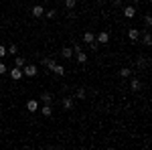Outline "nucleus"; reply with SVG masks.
<instances>
[{
  "label": "nucleus",
  "mask_w": 152,
  "mask_h": 150,
  "mask_svg": "<svg viewBox=\"0 0 152 150\" xmlns=\"http://www.w3.org/2000/svg\"><path fill=\"white\" fill-rule=\"evenodd\" d=\"M37 73H39L37 65H33V63H24V67H23V75H26V77H35Z\"/></svg>",
  "instance_id": "f257e3e1"
},
{
  "label": "nucleus",
  "mask_w": 152,
  "mask_h": 150,
  "mask_svg": "<svg viewBox=\"0 0 152 150\" xmlns=\"http://www.w3.org/2000/svg\"><path fill=\"white\" fill-rule=\"evenodd\" d=\"M39 104H53V93L51 91H41V95H39Z\"/></svg>",
  "instance_id": "f03ea898"
},
{
  "label": "nucleus",
  "mask_w": 152,
  "mask_h": 150,
  "mask_svg": "<svg viewBox=\"0 0 152 150\" xmlns=\"http://www.w3.org/2000/svg\"><path fill=\"white\" fill-rule=\"evenodd\" d=\"M23 77H24V75H23V69L14 65V67H12V69H10V79L18 81V79H23Z\"/></svg>",
  "instance_id": "7ed1b4c3"
},
{
  "label": "nucleus",
  "mask_w": 152,
  "mask_h": 150,
  "mask_svg": "<svg viewBox=\"0 0 152 150\" xmlns=\"http://www.w3.org/2000/svg\"><path fill=\"white\" fill-rule=\"evenodd\" d=\"M95 41H97V43H99V45H107V43H110V35H107V33H99V35H95Z\"/></svg>",
  "instance_id": "20e7f679"
},
{
  "label": "nucleus",
  "mask_w": 152,
  "mask_h": 150,
  "mask_svg": "<svg viewBox=\"0 0 152 150\" xmlns=\"http://www.w3.org/2000/svg\"><path fill=\"white\" fill-rule=\"evenodd\" d=\"M26 110H28L31 114H35L37 110H39V100H28V102H26Z\"/></svg>",
  "instance_id": "39448f33"
},
{
  "label": "nucleus",
  "mask_w": 152,
  "mask_h": 150,
  "mask_svg": "<svg viewBox=\"0 0 152 150\" xmlns=\"http://www.w3.org/2000/svg\"><path fill=\"white\" fill-rule=\"evenodd\" d=\"M128 39L132 41V43H136V41L140 39V31H138V29H130L128 31Z\"/></svg>",
  "instance_id": "423d86ee"
},
{
  "label": "nucleus",
  "mask_w": 152,
  "mask_h": 150,
  "mask_svg": "<svg viewBox=\"0 0 152 150\" xmlns=\"http://www.w3.org/2000/svg\"><path fill=\"white\" fill-rule=\"evenodd\" d=\"M136 65H138V69H146V67H148V59L144 57V55H138V59H136Z\"/></svg>",
  "instance_id": "0eeeda50"
},
{
  "label": "nucleus",
  "mask_w": 152,
  "mask_h": 150,
  "mask_svg": "<svg viewBox=\"0 0 152 150\" xmlns=\"http://www.w3.org/2000/svg\"><path fill=\"white\" fill-rule=\"evenodd\" d=\"M124 16L126 18H134L136 16V6H124Z\"/></svg>",
  "instance_id": "6e6552de"
},
{
  "label": "nucleus",
  "mask_w": 152,
  "mask_h": 150,
  "mask_svg": "<svg viewBox=\"0 0 152 150\" xmlns=\"http://www.w3.org/2000/svg\"><path fill=\"white\" fill-rule=\"evenodd\" d=\"M61 104H63L65 110H73V108H75V100H73V97H63Z\"/></svg>",
  "instance_id": "1a4fd4ad"
},
{
  "label": "nucleus",
  "mask_w": 152,
  "mask_h": 150,
  "mask_svg": "<svg viewBox=\"0 0 152 150\" xmlns=\"http://www.w3.org/2000/svg\"><path fill=\"white\" fill-rule=\"evenodd\" d=\"M140 87H142V83L138 77H132V81H130V89L132 91H140Z\"/></svg>",
  "instance_id": "9d476101"
},
{
  "label": "nucleus",
  "mask_w": 152,
  "mask_h": 150,
  "mask_svg": "<svg viewBox=\"0 0 152 150\" xmlns=\"http://www.w3.org/2000/svg\"><path fill=\"white\" fill-rule=\"evenodd\" d=\"M81 41H83V43H85V45H89L91 41H95V35H94V33H91V31H87V33H83Z\"/></svg>",
  "instance_id": "9b49d317"
},
{
  "label": "nucleus",
  "mask_w": 152,
  "mask_h": 150,
  "mask_svg": "<svg viewBox=\"0 0 152 150\" xmlns=\"http://www.w3.org/2000/svg\"><path fill=\"white\" fill-rule=\"evenodd\" d=\"M43 14H45V8H43L41 4H37V6H33V16H35V18H41Z\"/></svg>",
  "instance_id": "f8f14e48"
},
{
  "label": "nucleus",
  "mask_w": 152,
  "mask_h": 150,
  "mask_svg": "<svg viewBox=\"0 0 152 150\" xmlns=\"http://www.w3.org/2000/svg\"><path fill=\"white\" fill-rule=\"evenodd\" d=\"M61 57L63 59H71L73 57V49H71V47H63V49H61Z\"/></svg>",
  "instance_id": "ddd939ff"
},
{
  "label": "nucleus",
  "mask_w": 152,
  "mask_h": 150,
  "mask_svg": "<svg viewBox=\"0 0 152 150\" xmlns=\"http://www.w3.org/2000/svg\"><path fill=\"white\" fill-rule=\"evenodd\" d=\"M132 73H134V71L130 69V67H122V69H120V77H122V79H128V77H132Z\"/></svg>",
  "instance_id": "4468645a"
},
{
  "label": "nucleus",
  "mask_w": 152,
  "mask_h": 150,
  "mask_svg": "<svg viewBox=\"0 0 152 150\" xmlns=\"http://www.w3.org/2000/svg\"><path fill=\"white\" fill-rule=\"evenodd\" d=\"M53 73H55V75H59V77H63V75H65V67H63V65H59V63H55V67H53Z\"/></svg>",
  "instance_id": "2eb2a0df"
},
{
  "label": "nucleus",
  "mask_w": 152,
  "mask_h": 150,
  "mask_svg": "<svg viewBox=\"0 0 152 150\" xmlns=\"http://www.w3.org/2000/svg\"><path fill=\"white\" fill-rule=\"evenodd\" d=\"M55 63H57V61H55V59H51V57L43 59V67H47V69H53V67H55Z\"/></svg>",
  "instance_id": "dca6fc26"
},
{
  "label": "nucleus",
  "mask_w": 152,
  "mask_h": 150,
  "mask_svg": "<svg viewBox=\"0 0 152 150\" xmlns=\"http://www.w3.org/2000/svg\"><path fill=\"white\" fill-rule=\"evenodd\" d=\"M142 43H144L146 47H150V45H152V35L148 33V31H146V33L142 35Z\"/></svg>",
  "instance_id": "f3484780"
},
{
  "label": "nucleus",
  "mask_w": 152,
  "mask_h": 150,
  "mask_svg": "<svg viewBox=\"0 0 152 150\" xmlns=\"http://www.w3.org/2000/svg\"><path fill=\"white\" fill-rule=\"evenodd\" d=\"M77 63H79V65L87 63V53H85V51H79V53H77Z\"/></svg>",
  "instance_id": "a211bd4d"
},
{
  "label": "nucleus",
  "mask_w": 152,
  "mask_h": 150,
  "mask_svg": "<svg viewBox=\"0 0 152 150\" xmlns=\"http://www.w3.org/2000/svg\"><path fill=\"white\" fill-rule=\"evenodd\" d=\"M51 114H53L51 104H43V116H45V118H51Z\"/></svg>",
  "instance_id": "6ab92c4d"
},
{
  "label": "nucleus",
  "mask_w": 152,
  "mask_h": 150,
  "mask_svg": "<svg viewBox=\"0 0 152 150\" xmlns=\"http://www.w3.org/2000/svg\"><path fill=\"white\" fill-rule=\"evenodd\" d=\"M75 6H77V0H65V8L67 10H75Z\"/></svg>",
  "instance_id": "aec40b11"
},
{
  "label": "nucleus",
  "mask_w": 152,
  "mask_h": 150,
  "mask_svg": "<svg viewBox=\"0 0 152 150\" xmlns=\"http://www.w3.org/2000/svg\"><path fill=\"white\" fill-rule=\"evenodd\" d=\"M24 63H26V59H24V57H14V65H16V67H20V69H23Z\"/></svg>",
  "instance_id": "412c9836"
},
{
  "label": "nucleus",
  "mask_w": 152,
  "mask_h": 150,
  "mask_svg": "<svg viewBox=\"0 0 152 150\" xmlns=\"http://www.w3.org/2000/svg\"><path fill=\"white\" fill-rule=\"evenodd\" d=\"M6 51H8V55H16V53H18V47L10 45V47H6Z\"/></svg>",
  "instance_id": "4be33fe9"
},
{
  "label": "nucleus",
  "mask_w": 152,
  "mask_h": 150,
  "mask_svg": "<svg viewBox=\"0 0 152 150\" xmlns=\"http://www.w3.org/2000/svg\"><path fill=\"white\" fill-rule=\"evenodd\" d=\"M73 53H79V51H83V43H73Z\"/></svg>",
  "instance_id": "5701e85b"
},
{
  "label": "nucleus",
  "mask_w": 152,
  "mask_h": 150,
  "mask_svg": "<svg viewBox=\"0 0 152 150\" xmlns=\"http://www.w3.org/2000/svg\"><path fill=\"white\" fill-rule=\"evenodd\" d=\"M144 26H146V29H150V26H152V18H150V14H146V16H144Z\"/></svg>",
  "instance_id": "b1692460"
},
{
  "label": "nucleus",
  "mask_w": 152,
  "mask_h": 150,
  "mask_svg": "<svg viewBox=\"0 0 152 150\" xmlns=\"http://www.w3.org/2000/svg\"><path fill=\"white\" fill-rule=\"evenodd\" d=\"M85 95H87V93H85V89H83V87H79V89H77V100H83Z\"/></svg>",
  "instance_id": "393cba45"
},
{
  "label": "nucleus",
  "mask_w": 152,
  "mask_h": 150,
  "mask_svg": "<svg viewBox=\"0 0 152 150\" xmlns=\"http://www.w3.org/2000/svg\"><path fill=\"white\" fill-rule=\"evenodd\" d=\"M6 55H8V51H6V47H4V45H0V59H4Z\"/></svg>",
  "instance_id": "a878e982"
},
{
  "label": "nucleus",
  "mask_w": 152,
  "mask_h": 150,
  "mask_svg": "<svg viewBox=\"0 0 152 150\" xmlns=\"http://www.w3.org/2000/svg\"><path fill=\"white\" fill-rule=\"evenodd\" d=\"M89 47H91V51H97V49H99V43H97V41H91Z\"/></svg>",
  "instance_id": "bb28decb"
},
{
  "label": "nucleus",
  "mask_w": 152,
  "mask_h": 150,
  "mask_svg": "<svg viewBox=\"0 0 152 150\" xmlns=\"http://www.w3.org/2000/svg\"><path fill=\"white\" fill-rule=\"evenodd\" d=\"M4 73H8V67L4 63H0V75H4Z\"/></svg>",
  "instance_id": "cd10ccee"
},
{
  "label": "nucleus",
  "mask_w": 152,
  "mask_h": 150,
  "mask_svg": "<svg viewBox=\"0 0 152 150\" xmlns=\"http://www.w3.org/2000/svg\"><path fill=\"white\" fill-rule=\"evenodd\" d=\"M55 14H57L55 10H49V12H47V18H55Z\"/></svg>",
  "instance_id": "c85d7f7f"
},
{
  "label": "nucleus",
  "mask_w": 152,
  "mask_h": 150,
  "mask_svg": "<svg viewBox=\"0 0 152 150\" xmlns=\"http://www.w3.org/2000/svg\"><path fill=\"white\" fill-rule=\"evenodd\" d=\"M122 4H124V0H114V6H118V8H120Z\"/></svg>",
  "instance_id": "c756f323"
},
{
  "label": "nucleus",
  "mask_w": 152,
  "mask_h": 150,
  "mask_svg": "<svg viewBox=\"0 0 152 150\" xmlns=\"http://www.w3.org/2000/svg\"><path fill=\"white\" fill-rule=\"evenodd\" d=\"M134 2H140V0H134Z\"/></svg>",
  "instance_id": "7c9ffc66"
}]
</instances>
